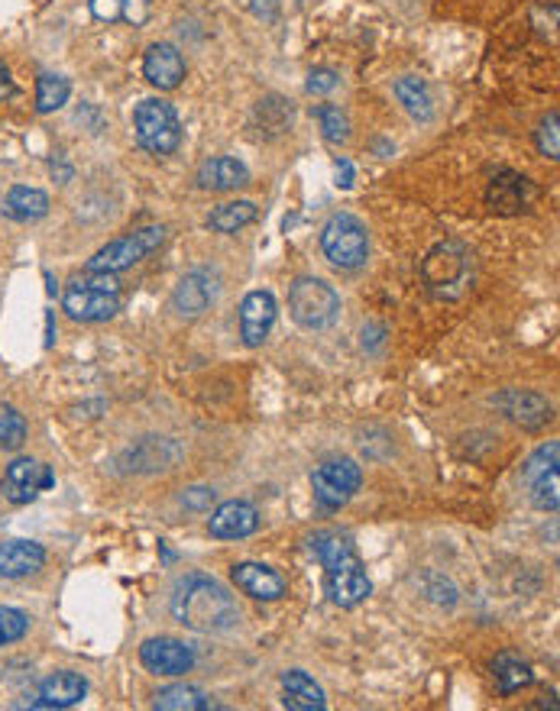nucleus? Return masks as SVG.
Listing matches in <instances>:
<instances>
[{"instance_id":"nucleus-1","label":"nucleus","mask_w":560,"mask_h":711,"mask_svg":"<svg viewBox=\"0 0 560 711\" xmlns=\"http://www.w3.org/2000/svg\"><path fill=\"white\" fill-rule=\"evenodd\" d=\"M172 614L178 624L198 634H224L240 624V608L234 595L208 576H188L175 586Z\"/></svg>"},{"instance_id":"nucleus-2","label":"nucleus","mask_w":560,"mask_h":711,"mask_svg":"<svg viewBox=\"0 0 560 711\" xmlns=\"http://www.w3.org/2000/svg\"><path fill=\"white\" fill-rule=\"evenodd\" d=\"M288 311L304 330H327L340 317V295L321 278H295L288 288Z\"/></svg>"},{"instance_id":"nucleus-3","label":"nucleus","mask_w":560,"mask_h":711,"mask_svg":"<svg viewBox=\"0 0 560 711\" xmlns=\"http://www.w3.org/2000/svg\"><path fill=\"white\" fill-rule=\"evenodd\" d=\"M137 142L149 155H172L182 146V123L169 101L146 98L134 111Z\"/></svg>"},{"instance_id":"nucleus-4","label":"nucleus","mask_w":560,"mask_h":711,"mask_svg":"<svg viewBox=\"0 0 560 711\" xmlns=\"http://www.w3.org/2000/svg\"><path fill=\"white\" fill-rule=\"evenodd\" d=\"M321 249L337 269H360L370 255V234L350 214H334L321 230Z\"/></svg>"},{"instance_id":"nucleus-5","label":"nucleus","mask_w":560,"mask_h":711,"mask_svg":"<svg viewBox=\"0 0 560 711\" xmlns=\"http://www.w3.org/2000/svg\"><path fill=\"white\" fill-rule=\"evenodd\" d=\"M165 239V230L162 227H142V230H134L130 237L114 239L108 242L104 249H98L91 259H88V272H104V275H117L124 269H134L137 262H142L159 242Z\"/></svg>"},{"instance_id":"nucleus-6","label":"nucleus","mask_w":560,"mask_h":711,"mask_svg":"<svg viewBox=\"0 0 560 711\" xmlns=\"http://www.w3.org/2000/svg\"><path fill=\"white\" fill-rule=\"evenodd\" d=\"M62 308H65V314H69L72 321L101 324V321H111V317L121 311V291L98 288V285L91 282V275H85V278H75V282L65 288Z\"/></svg>"},{"instance_id":"nucleus-7","label":"nucleus","mask_w":560,"mask_h":711,"mask_svg":"<svg viewBox=\"0 0 560 711\" xmlns=\"http://www.w3.org/2000/svg\"><path fill=\"white\" fill-rule=\"evenodd\" d=\"M360 485H363V473L353 460H327L311 475L314 498L327 511H337L340 504H347Z\"/></svg>"},{"instance_id":"nucleus-8","label":"nucleus","mask_w":560,"mask_h":711,"mask_svg":"<svg viewBox=\"0 0 560 711\" xmlns=\"http://www.w3.org/2000/svg\"><path fill=\"white\" fill-rule=\"evenodd\" d=\"M470 269V255L460 242H440L427 252L424 259V282L431 291L437 295H450V288H457L466 278Z\"/></svg>"},{"instance_id":"nucleus-9","label":"nucleus","mask_w":560,"mask_h":711,"mask_svg":"<svg viewBox=\"0 0 560 711\" xmlns=\"http://www.w3.org/2000/svg\"><path fill=\"white\" fill-rule=\"evenodd\" d=\"M52 482H55V475L46 463L23 457V460H13L7 466V473L0 478V491L10 504H29L39 498V491L52 488Z\"/></svg>"},{"instance_id":"nucleus-10","label":"nucleus","mask_w":560,"mask_h":711,"mask_svg":"<svg viewBox=\"0 0 560 711\" xmlns=\"http://www.w3.org/2000/svg\"><path fill=\"white\" fill-rule=\"evenodd\" d=\"M324 570H327V595L340 608H357L373 592V586L366 579V570H363L357 553H350V557H344V560H337V563H331Z\"/></svg>"},{"instance_id":"nucleus-11","label":"nucleus","mask_w":560,"mask_h":711,"mask_svg":"<svg viewBox=\"0 0 560 711\" xmlns=\"http://www.w3.org/2000/svg\"><path fill=\"white\" fill-rule=\"evenodd\" d=\"M142 666L155 676H182L195 666L191 647H185L175 637H149L140 647Z\"/></svg>"},{"instance_id":"nucleus-12","label":"nucleus","mask_w":560,"mask_h":711,"mask_svg":"<svg viewBox=\"0 0 560 711\" xmlns=\"http://www.w3.org/2000/svg\"><path fill=\"white\" fill-rule=\"evenodd\" d=\"M217 298V275L208 269H195L188 275H182V282L172 291V308L182 317H198L204 314Z\"/></svg>"},{"instance_id":"nucleus-13","label":"nucleus","mask_w":560,"mask_h":711,"mask_svg":"<svg viewBox=\"0 0 560 711\" xmlns=\"http://www.w3.org/2000/svg\"><path fill=\"white\" fill-rule=\"evenodd\" d=\"M276 324V298L270 291H250L240 304V340L244 347L257 350L266 344Z\"/></svg>"},{"instance_id":"nucleus-14","label":"nucleus","mask_w":560,"mask_h":711,"mask_svg":"<svg viewBox=\"0 0 560 711\" xmlns=\"http://www.w3.org/2000/svg\"><path fill=\"white\" fill-rule=\"evenodd\" d=\"M142 75L159 91H175L185 78V59L172 42H155L142 55Z\"/></svg>"},{"instance_id":"nucleus-15","label":"nucleus","mask_w":560,"mask_h":711,"mask_svg":"<svg viewBox=\"0 0 560 711\" xmlns=\"http://www.w3.org/2000/svg\"><path fill=\"white\" fill-rule=\"evenodd\" d=\"M257 527H260V511L250 501H224L208 521V531L217 540H244L257 534Z\"/></svg>"},{"instance_id":"nucleus-16","label":"nucleus","mask_w":560,"mask_h":711,"mask_svg":"<svg viewBox=\"0 0 560 711\" xmlns=\"http://www.w3.org/2000/svg\"><path fill=\"white\" fill-rule=\"evenodd\" d=\"M496 404L506 411L509 421H515V424H522V427H528V431L545 427V424L551 421V401L542 398V395H535V391H519V388H515V391L499 395Z\"/></svg>"},{"instance_id":"nucleus-17","label":"nucleus","mask_w":560,"mask_h":711,"mask_svg":"<svg viewBox=\"0 0 560 711\" xmlns=\"http://www.w3.org/2000/svg\"><path fill=\"white\" fill-rule=\"evenodd\" d=\"M250 185V169L234 155H214L198 169V188L204 191H234Z\"/></svg>"},{"instance_id":"nucleus-18","label":"nucleus","mask_w":560,"mask_h":711,"mask_svg":"<svg viewBox=\"0 0 560 711\" xmlns=\"http://www.w3.org/2000/svg\"><path fill=\"white\" fill-rule=\"evenodd\" d=\"M231 579L240 592L260 598V601H276L285 595V579L263 563H237Z\"/></svg>"},{"instance_id":"nucleus-19","label":"nucleus","mask_w":560,"mask_h":711,"mask_svg":"<svg viewBox=\"0 0 560 711\" xmlns=\"http://www.w3.org/2000/svg\"><path fill=\"white\" fill-rule=\"evenodd\" d=\"M88 696V683L78 673H55L39 689L33 706L36 709H72Z\"/></svg>"},{"instance_id":"nucleus-20","label":"nucleus","mask_w":560,"mask_h":711,"mask_svg":"<svg viewBox=\"0 0 560 711\" xmlns=\"http://www.w3.org/2000/svg\"><path fill=\"white\" fill-rule=\"evenodd\" d=\"M486 201L496 214H519L528 204V178H522L509 169L496 172V178L489 182Z\"/></svg>"},{"instance_id":"nucleus-21","label":"nucleus","mask_w":560,"mask_h":711,"mask_svg":"<svg viewBox=\"0 0 560 711\" xmlns=\"http://www.w3.org/2000/svg\"><path fill=\"white\" fill-rule=\"evenodd\" d=\"M46 550L29 540H7L0 544V579H20L42 570Z\"/></svg>"},{"instance_id":"nucleus-22","label":"nucleus","mask_w":560,"mask_h":711,"mask_svg":"<svg viewBox=\"0 0 560 711\" xmlns=\"http://www.w3.org/2000/svg\"><path fill=\"white\" fill-rule=\"evenodd\" d=\"M282 706L291 711H324L327 699L324 689L301 670H288L282 676Z\"/></svg>"},{"instance_id":"nucleus-23","label":"nucleus","mask_w":560,"mask_h":711,"mask_svg":"<svg viewBox=\"0 0 560 711\" xmlns=\"http://www.w3.org/2000/svg\"><path fill=\"white\" fill-rule=\"evenodd\" d=\"M3 214L16 224H33V221H42L49 214V198L39 191V188H26V185H16L10 188V195L3 198Z\"/></svg>"},{"instance_id":"nucleus-24","label":"nucleus","mask_w":560,"mask_h":711,"mask_svg":"<svg viewBox=\"0 0 560 711\" xmlns=\"http://www.w3.org/2000/svg\"><path fill=\"white\" fill-rule=\"evenodd\" d=\"M149 0H91V13L101 23H130L142 26L149 20Z\"/></svg>"},{"instance_id":"nucleus-25","label":"nucleus","mask_w":560,"mask_h":711,"mask_svg":"<svg viewBox=\"0 0 560 711\" xmlns=\"http://www.w3.org/2000/svg\"><path fill=\"white\" fill-rule=\"evenodd\" d=\"M257 214H260V211H257L253 201H227V204H221V208L211 211L208 227H211L214 234H237V230L250 227V224L257 221Z\"/></svg>"},{"instance_id":"nucleus-26","label":"nucleus","mask_w":560,"mask_h":711,"mask_svg":"<svg viewBox=\"0 0 560 711\" xmlns=\"http://www.w3.org/2000/svg\"><path fill=\"white\" fill-rule=\"evenodd\" d=\"M493 673H496V683H499L502 696H512V693L532 686V679H535L532 666L522 657H515V653H499L496 663H493Z\"/></svg>"},{"instance_id":"nucleus-27","label":"nucleus","mask_w":560,"mask_h":711,"mask_svg":"<svg viewBox=\"0 0 560 711\" xmlns=\"http://www.w3.org/2000/svg\"><path fill=\"white\" fill-rule=\"evenodd\" d=\"M396 98H399V104L409 111V117L421 120V123H427V120L434 117L431 91H427V85H424L421 78H415V75H406V78L396 82Z\"/></svg>"},{"instance_id":"nucleus-28","label":"nucleus","mask_w":560,"mask_h":711,"mask_svg":"<svg viewBox=\"0 0 560 711\" xmlns=\"http://www.w3.org/2000/svg\"><path fill=\"white\" fill-rule=\"evenodd\" d=\"M152 709L162 711H204L211 709V699L195 689V686H169L162 693H155L152 699Z\"/></svg>"},{"instance_id":"nucleus-29","label":"nucleus","mask_w":560,"mask_h":711,"mask_svg":"<svg viewBox=\"0 0 560 711\" xmlns=\"http://www.w3.org/2000/svg\"><path fill=\"white\" fill-rule=\"evenodd\" d=\"M69 91H72L69 78H62V75H39V82H36V111L39 114H52V111L65 108Z\"/></svg>"},{"instance_id":"nucleus-30","label":"nucleus","mask_w":560,"mask_h":711,"mask_svg":"<svg viewBox=\"0 0 560 711\" xmlns=\"http://www.w3.org/2000/svg\"><path fill=\"white\" fill-rule=\"evenodd\" d=\"M525 478H528V485H532V501H535V508H542V511H558L560 504L558 466L542 470V473L535 475H525Z\"/></svg>"},{"instance_id":"nucleus-31","label":"nucleus","mask_w":560,"mask_h":711,"mask_svg":"<svg viewBox=\"0 0 560 711\" xmlns=\"http://www.w3.org/2000/svg\"><path fill=\"white\" fill-rule=\"evenodd\" d=\"M26 444V421L16 408L0 404V450H20Z\"/></svg>"},{"instance_id":"nucleus-32","label":"nucleus","mask_w":560,"mask_h":711,"mask_svg":"<svg viewBox=\"0 0 560 711\" xmlns=\"http://www.w3.org/2000/svg\"><path fill=\"white\" fill-rule=\"evenodd\" d=\"M318 120H321V129L331 142H347L350 139V123H347V114L334 104H324L318 108Z\"/></svg>"},{"instance_id":"nucleus-33","label":"nucleus","mask_w":560,"mask_h":711,"mask_svg":"<svg viewBox=\"0 0 560 711\" xmlns=\"http://www.w3.org/2000/svg\"><path fill=\"white\" fill-rule=\"evenodd\" d=\"M29 631V618L20 611V608H0V647L7 644H16L23 634Z\"/></svg>"},{"instance_id":"nucleus-34","label":"nucleus","mask_w":560,"mask_h":711,"mask_svg":"<svg viewBox=\"0 0 560 711\" xmlns=\"http://www.w3.org/2000/svg\"><path fill=\"white\" fill-rule=\"evenodd\" d=\"M538 149L548 155V159H558L560 155V133H558V114L542 120L538 126Z\"/></svg>"},{"instance_id":"nucleus-35","label":"nucleus","mask_w":560,"mask_h":711,"mask_svg":"<svg viewBox=\"0 0 560 711\" xmlns=\"http://www.w3.org/2000/svg\"><path fill=\"white\" fill-rule=\"evenodd\" d=\"M558 457H560V447L558 444H548V447H542L528 463H525V475H535L542 473V470H551V466H558Z\"/></svg>"},{"instance_id":"nucleus-36","label":"nucleus","mask_w":560,"mask_h":711,"mask_svg":"<svg viewBox=\"0 0 560 711\" xmlns=\"http://www.w3.org/2000/svg\"><path fill=\"white\" fill-rule=\"evenodd\" d=\"M337 72H331V68H314L311 75H308V91L311 95H327V91H334L337 88Z\"/></svg>"},{"instance_id":"nucleus-37","label":"nucleus","mask_w":560,"mask_h":711,"mask_svg":"<svg viewBox=\"0 0 560 711\" xmlns=\"http://www.w3.org/2000/svg\"><path fill=\"white\" fill-rule=\"evenodd\" d=\"M195 495H182V501H188L191 508H201V504H208V501H214V491H208V488H191Z\"/></svg>"},{"instance_id":"nucleus-38","label":"nucleus","mask_w":560,"mask_h":711,"mask_svg":"<svg viewBox=\"0 0 560 711\" xmlns=\"http://www.w3.org/2000/svg\"><path fill=\"white\" fill-rule=\"evenodd\" d=\"M10 98H16V85H13L10 72L0 65V104H3V101H10Z\"/></svg>"},{"instance_id":"nucleus-39","label":"nucleus","mask_w":560,"mask_h":711,"mask_svg":"<svg viewBox=\"0 0 560 711\" xmlns=\"http://www.w3.org/2000/svg\"><path fill=\"white\" fill-rule=\"evenodd\" d=\"M350 178H353V165L344 159V162L337 165V185H340V188H350V185H353Z\"/></svg>"}]
</instances>
